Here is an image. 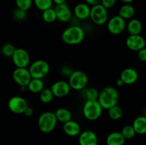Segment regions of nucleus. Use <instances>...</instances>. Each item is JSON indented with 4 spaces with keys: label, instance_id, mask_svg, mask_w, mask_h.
<instances>
[{
    "label": "nucleus",
    "instance_id": "412c9836",
    "mask_svg": "<svg viewBox=\"0 0 146 145\" xmlns=\"http://www.w3.org/2000/svg\"><path fill=\"white\" fill-rule=\"evenodd\" d=\"M135 133L138 134H145L146 132V117L138 116L133 120L132 125Z\"/></svg>",
    "mask_w": 146,
    "mask_h": 145
},
{
    "label": "nucleus",
    "instance_id": "c85d7f7f",
    "mask_svg": "<svg viewBox=\"0 0 146 145\" xmlns=\"http://www.w3.org/2000/svg\"><path fill=\"white\" fill-rule=\"evenodd\" d=\"M121 133L122 134V135L125 138V140L126 139H133L135 136V135L136 134L132 125H125V127H123Z\"/></svg>",
    "mask_w": 146,
    "mask_h": 145
},
{
    "label": "nucleus",
    "instance_id": "dca6fc26",
    "mask_svg": "<svg viewBox=\"0 0 146 145\" xmlns=\"http://www.w3.org/2000/svg\"><path fill=\"white\" fill-rule=\"evenodd\" d=\"M120 78L123 80L124 85H132L138 80V73L134 68H127L121 72Z\"/></svg>",
    "mask_w": 146,
    "mask_h": 145
},
{
    "label": "nucleus",
    "instance_id": "39448f33",
    "mask_svg": "<svg viewBox=\"0 0 146 145\" xmlns=\"http://www.w3.org/2000/svg\"><path fill=\"white\" fill-rule=\"evenodd\" d=\"M28 70L31 78L43 79L49 72L50 65L44 60H36L30 65Z\"/></svg>",
    "mask_w": 146,
    "mask_h": 145
},
{
    "label": "nucleus",
    "instance_id": "f704fd0d",
    "mask_svg": "<svg viewBox=\"0 0 146 145\" xmlns=\"http://www.w3.org/2000/svg\"><path fill=\"white\" fill-rule=\"evenodd\" d=\"M138 57L141 61L145 62L146 61V48H144L143 49L138 51Z\"/></svg>",
    "mask_w": 146,
    "mask_h": 145
},
{
    "label": "nucleus",
    "instance_id": "cd10ccee",
    "mask_svg": "<svg viewBox=\"0 0 146 145\" xmlns=\"http://www.w3.org/2000/svg\"><path fill=\"white\" fill-rule=\"evenodd\" d=\"M33 1L36 7L42 11L51 8L54 4L52 0H34Z\"/></svg>",
    "mask_w": 146,
    "mask_h": 145
},
{
    "label": "nucleus",
    "instance_id": "4468645a",
    "mask_svg": "<svg viewBox=\"0 0 146 145\" xmlns=\"http://www.w3.org/2000/svg\"><path fill=\"white\" fill-rule=\"evenodd\" d=\"M54 11L56 15V19L61 22H67L72 17V12L66 3L56 5Z\"/></svg>",
    "mask_w": 146,
    "mask_h": 145
},
{
    "label": "nucleus",
    "instance_id": "6e6552de",
    "mask_svg": "<svg viewBox=\"0 0 146 145\" xmlns=\"http://www.w3.org/2000/svg\"><path fill=\"white\" fill-rule=\"evenodd\" d=\"M125 20L118 15L113 16L107 21V28L108 31L113 35L122 34L125 31Z\"/></svg>",
    "mask_w": 146,
    "mask_h": 145
},
{
    "label": "nucleus",
    "instance_id": "f8f14e48",
    "mask_svg": "<svg viewBox=\"0 0 146 145\" xmlns=\"http://www.w3.org/2000/svg\"><path fill=\"white\" fill-rule=\"evenodd\" d=\"M51 92L54 97L56 98H64L69 94L71 88L68 82L65 80H58L51 85Z\"/></svg>",
    "mask_w": 146,
    "mask_h": 145
},
{
    "label": "nucleus",
    "instance_id": "aec40b11",
    "mask_svg": "<svg viewBox=\"0 0 146 145\" xmlns=\"http://www.w3.org/2000/svg\"><path fill=\"white\" fill-rule=\"evenodd\" d=\"M125 139L120 132H113L110 133L106 137L107 145H123Z\"/></svg>",
    "mask_w": 146,
    "mask_h": 145
},
{
    "label": "nucleus",
    "instance_id": "473e14b6",
    "mask_svg": "<svg viewBox=\"0 0 146 145\" xmlns=\"http://www.w3.org/2000/svg\"><path fill=\"white\" fill-rule=\"evenodd\" d=\"M12 16L14 17V18L17 21H21L27 18V13L26 11H24L22 9H20L17 8L13 11Z\"/></svg>",
    "mask_w": 146,
    "mask_h": 145
},
{
    "label": "nucleus",
    "instance_id": "4c0bfd02",
    "mask_svg": "<svg viewBox=\"0 0 146 145\" xmlns=\"http://www.w3.org/2000/svg\"><path fill=\"white\" fill-rule=\"evenodd\" d=\"M85 1L88 5L91 6V7L99 4L101 3V0H85Z\"/></svg>",
    "mask_w": 146,
    "mask_h": 145
},
{
    "label": "nucleus",
    "instance_id": "5701e85b",
    "mask_svg": "<svg viewBox=\"0 0 146 145\" xmlns=\"http://www.w3.org/2000/svg\"><path fill=\"white\" fill-rule=\"evenodd\" d=\"M54 114H55L57 121L63 124L71 120L72 118L71 112L68 109L64 107H60L57 109Z\"/></svg>",
    "mask_w": 146,
    "mask_h": 145
},
{
    "label": "nucleus",
    "instance_id": "7c9ffc66",
    "mask_svg": "<svg viewBox=\"0 0 146 145\" xmlns=\"http://www.w3.org/2000/svg\"><path fill=\"white\" fill-rule=\"evenodd\" d=\"M98 92L95 88H89L86 90L84 95L86 100H96L98 97Z\"/></svg>",
    "mask_w": 146,
    "mask_h": 145
},
{
    "label": "nucleus",
    "instance_id": "9d476101",
    "mask_svg": "<svg viewBox=\"0 0 146 145\" xmlns=\"http://www.w3.org/2000/svg\"><path fill=\"white\" fill-rule=\"evenodd\" d=\"M28 106L27 100L21 96H13L8 101V107L9 110L17 115L24 114V112Z\"/></svg>",
    "mask_w": 146,
    "mask_h": 145
},
{
    "label": "nucleus",
    "instance_id": "a211bd4d",
    "mask_svg": "<svg viewBox=\"0 0 146 145\" xmlns=\"http://www.w3.org/2000/svg\"><path fill=\"white\" fill-rule=\"evenodd\" d=\"M63 130L64 133L69 136H76L81 133V127L76 121L71 120L64 123Z\"/></svg>",
    "mask_w": 146,
    "mask_h": 145
},
{
    "label": "nucleus",
    "instance_id": "b1692460",
    "mask_svg": "<svg viewBox=\"0 0 146 145\" xmlns=\"http://www.w3.org/2000/svg\"><path fill=\"white\" fill-rule=\"evenodd\" d=\"M27 89L33 93H39L44 88V83L42 79L31 78L27 85Z\"/></svg>",
    "mask_w": 146,
    "mask_h": 145
},
{
    "label": "nucleus",
    "instance_id": "ddd939ff",
    "mask_svg": "<svg viewBox=\"0 0 146 145\" xmlns=\"http://www.w3.org/2000/svg\"><path fill=\"white\" fill-rule=\"evenodd\" d=\"M125 45L133 51L138 52L140 50L145 48V38L139 35H129L125 40Z\"/></svg>",
    "mask_w": 146,
    "mask_h": 145
},
{
    "label": "nucleus",
    "instance_id": "a19ab883",
    "mask_svg": "<svg viewBox=\"0 0 146 145\" xmlns=\"http://www.w3.org/2000/svg\"><path fill=\"white\" fill-rule=\"evenodd\" d=\"M121 1L124 3V4H131V2L134 1V0H121Z\"/></svg>",
    "mask_w": 146,
    "mask_h": 145
},
{
    "label": "nucleus",
    "instance_id": "20e7f679",
    "mask_svg": "<svg viewBox=\"0 0 146 145\" xmlns=\"http://www.w3.org/2000/svg\"><path fill=\"white\" fill-rule=\"evenodd\" d=\"M56 115L53 112H43L38 119V127L43 133L48 134L53 132L57 125Z\"/></svg>",
    "mask_w": 146,
    "mask_h": 145
},
{
    "label": "nucleus",
    "instance_id": "4be33fe9",
    "mask_svg": "<svg viewBox=\"0 0 146 145\" xmlns=\"http://www.w3.org/2000/svg\"><path fill=\"white\" fill-rule=\"evenodd\" d=\"M135 8L131 4H125L120 8L118 11V16L123 19H131L135 15Z\"/></svg>",
    "mask_w": 146,
    "mask_h": 145
},
{
    "label": "nucleus",
    "instance_id": "a878e982",
    "mask_svg": "<svg viewBox=\"0 0 146 145\" xmlns=\"http://www.w3.org/2000/svg\"><path fill=\"white\" fill-rule=\"evenodd\" d=\"M42 18L46 23L51 24L54 23L56 19V15L55 11L54 8H49L42 11Z\"/></svg>",
    "mask_w": 146,
    "mask_h": 145
},
{
    "label": "nucleus",
    "instance_id": "f03ea898",
    "mask_svg": "<svg viewBox=\"0 0 146 145\" xmlns=\"http://www.w3.org/2000/svg\"><path fill=\"white\" fill-rule=\"evenodd\" d=\"M85 32L78 26H71L66 28L61 34L62 41L68 45H78L84 39Z\"/></svg>",
    "mask_w": 146,
    "mask_h": 145
},
{
    "label": "nucleus",
    "instance_id": "f3484780",
    "mask_svg": "<svg viewBox=\"0 0 146 145\" xmlns=\"http://www.w3.org/2000/svg\"><path fill=\"white\" fill-rule=\"evenodd\" d=\"M91 7L86 3H79L74 7V14L76 18L80 20H85L89 18Z\"/></svg>",
    "mask_w": 146,
    "mask_h": 145
},
{
    "label": "nucleus",
    "instance_id": "58836bf2",
    "mask_svg": "<svg viewBox=\"0 0 146 145\" xmlns=\"http://www.w3.org/2000/svg\"><path fill=\"white\" fill-rule=\"evenodd\" d=\"M53 3L56 4V5H58V4H62L66 3L67 0H52Z\"/></svg>",
    "mask_w": 146,
    "mask_h": 145
},
{
    "label": "nucleus",
    "instance_id": "ea45409f",
    "mask_svg": "<svg viewBox=\"0 0 146 145\" xmlns=\"http://www.w3.org/2000/svg\"><path fill=\"white\" fill-rule=\"evenodd\" d=\"M116 85H118V87H122V86H123L124 83H123V80L121 79V78H118V79L117 80V81H116Z\"/></svg>",
    "mask_w": 146,
    "mask_h": 145
},
{
    "label": "nucleus",
    "instance_id": "1a4fd4ad",
    "mask_svg": "<svg viewBox=\"0 0 146 145\" xmlns=\"http://www.w3.org/2000/svg\"><path fill=\"white\" fill-rule=\"evenodd\" d=\"M13 63L16 68H27L29 65L30 55L24 48H16L11 56Z\"/></svg>",
    "mask_w": 146,
    "mask_h": 145
},
{
    "label": "nucleus",
    "instance_id": "c9c22d12",
    "mask_svg": "<svg viewBox=\"0 0 146 145\" xmlns=\"http://www.w3.org/2000/svg\"><path fill=\"white\" fill-rule=\"evenodd\" d=\"M73 71H73V70L71 69V67L68 66V65H65V66H64L62 68H61V72H62V74L63 75H66H66L67 76H69Z\"/></svg>",
    "mask_w": 146,
    "mask_h": 145
},
{
    "label": "nucleus",
    "instance_id": "f257e3e1",
    "mask_svg": "<svg viewBox=\"0 0 146 145\" xmlns=\"http://www.w3.org/2000/svg\"><path fill=\"white\" fill-rule=\"evenodd\" d=\"M97 100L104 109H108L118 105L119 100L118 90L112 86L106 87L98 93Z\"/></svg>",
    "mask_w": 146,
    "mask_h": 145
},
{
    "label": "nucleus",
    "instance_id": "c756f323",
    "mask_svg": "<svg viewBox=\"0 0 146 145\" xmlns=\"http://www.w3.org/2000/svg\"><path fill=\"white\" fill-rule=\"evenodd\" d=\"M16 48L13 44L7 43L4 45H2L1 49V52L4 56L7 57V58H11Z\"/></svg>",
    "mask_w": 146,
    "mask_h": 145
},
{
    "label": "nucleus",
    "instance_id": "9b49d317",
    "mask_svg": "<svg viewBox=\"0 0 146 145\" xmlns=\"http://www.w3.org/2000/svg\"><path fill=\"white\" fill-rule=\"evenodd\" d=\"M12 78L14 82L20 87L27 88L31 79L28 68H16L12 72Z\"/></svg>",
    "mask_w": 146,
    "mask_h": 145
},
{
    "label": "nucleus",
    "instance_id": "6ab92c4d",
    "mask_svg": "<svg viewBox=\"0 0 146 145\" xmlns=\"http://www.w3.org/2000/svg\"><path fill=\"white\" fill-rule=\"evenodd\" d=\"M125 28L130 35H139L143 30L142 23L137 18H131Z\"/></svg>",
    "mask_w": 146,
    "mask_h": 145
},
{
    "label": "nucleus",
    "instance_id": "423d86ee",
    "mask_svg": "<svg viewBox=\"0 0 146 145\" xmlns=\"http://www.w3.org/2000/svg\"><path fill=\"white\" fill-rule=\"evenodd\" d=\"M88 82V75L82 71H74L68 76L70 88L74 90H81L86 87Z\"/></svg>",
    "mask_w": 146,
    "mask_h": 145
},
{
    "label": "nucleus",
    "instance_id": "72a5a7b5",
    "mask_svg": "<svg viewBox=\"0 0 146 145\" xmlns=\"http://www.w3.org/2000/svg\"><path fill=\"white\" fill-rule=\"evenodd\" d=\"M115 3H116V0H101V3L100 4L104 8H106L108 10L109 9L113 8L115 5Z\"/></svg>",
    "mask_w": 146,
    "mask_h": 145
},
{
    "label": "nucleus",
    "instance_id": "2f4dec72",
    "mask_svg": "<svg viewBox=\"0 0 146 145\" xmlns=\"http://www.w3.org/2000/svg\"><path fill=\"white\" fill-rule=\"evenodd\" d=\"M17 8L27 11L32 6V0H15Z\"/></svg>",
    "mask_w": 146,
    "mask_h": 145
},
{
    "label": "nucleus",
    "instance_id": "0eeeda50",
    "mask_svg": "<svg viewBox=\"0 0 146 145\" xmlns=\"http://www.w3.org/2000/svg\"><path fill=\"white\" fill-rule=\"evenodd\" d=\"M89 18L96 25H104L108 20V10L101 4L93 6L91 7Z\"/></svg>",
    "mask_w": 146,
    "mask_h": 145
},
{
    "label": "nucleus",
    "instance_id": "2eb2a0df",
    "mask_svg": "<svg viewBox=\"0 0 146 145\" xmlns=\"http://www.w3.org/2000/svg\"><path fill=\"white\" fill-rule=\"evenodd\" d=\"M78 135L79 145H98V136L93 131L85 130Z\"/></svg>",
    "mask_w": 146,
    "mask_h": 145
},
{
    "label": "nucleus",
    "instance_id": "7ed1b4c3",
    "mask_svg": "<svg viewBox=\"0 0 146 145\" xmlns=\"http://www.w3.org/2000/svg\"><path fill=\"white\" fill-rule=\"evenodd\" d=\"M103 108L98 100H86L83 106V115L90 121L99 119L103 113Z\"/></svg>",
    "mask_w": 146,
    "mask_h": 145
},
{
    "label": "nucleus",
    "instance_id": "bb28decb",
    "mask_svg": "<svg viewBox=\"0 0 146 145\" xmlns=\"http://www.w3.org/2000/svg\"><path fill=\"white\" fill-rule=\"evenodd\" d=\"M54 97V95L50 88H44L39 92V99L42 103H50L52 101Z\"/></svg>",
    "mask_w": 146,
    "mask_h": 145
},
{
    "label": "nucleus",
    "instance_id": "393cba45",
    "mask_svg": "<svg viewBox=\"0 0 146 145\" xmlns=\"http://www.w3.org/2000/svg\"><path fill=\"white\" fill-rule=\"evenodd\" d=\"M108 117L113 120H118L121 119L123 116V109L121 107L118 106V105L112 107L108 109Z\"/></svg>",
    "mask_w": 146,
    "mask_h": 145
},
{
    "label": "nucleus",
    "instance_id": "e433bc0d",
    "mask_svg": "<svg viewBox=\"0 0 146 145\" xmlns=\"http://www.w3.org/2000/svg\"><path fill=\"white\" fill-rule=\"evenodd\" d=\"M33 114H34V109L31 107H27V109H25V111L24 112V115L27 117H31L32 116Z\"/></svg>",
    "mask_w": 146,
    "mask_h": 145
}]
</instances>
